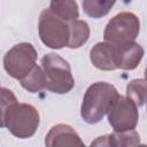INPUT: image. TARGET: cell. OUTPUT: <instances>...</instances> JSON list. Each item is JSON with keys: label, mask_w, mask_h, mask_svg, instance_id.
Here are the masks:
<instances>
[{"label": "cell", "mask_w": 147, "mask_h": 147, "mask_svg": "<svg viewBox=\"0 0 147 147\" xmlns=\"http://www.w3.org/2000/svg\"><path fill=\"white\" fill-rule=\"evenodd\" d=\"M118 95L116 87L106 82H96L87 87L85 91L80 116L88 124L99 123L107 114L110 105Z\"/></svg>", "instance_id": "6da1fadb"}, {"label": "cell", "mask_w": 147, "mask_h": 147, "mask_svg": "<svg viewBox=\"0 0 147 147\" xmlns=\"http://www.w3.org/2000/svg\"><path fill=\"white\" fill-rule=\"evenodd\" d=\"M41 68L46 78V90L65 94L75 86V78L68 61L55 53H48L41 59Z\"/></svg>", "instance_id": "7a4b0ae2"}, {"label": "cell", "mask_w": 147, "mask_h": 147, "mask_svg": "<svg viewBox=\"0 0 147 147\" xmlns=\"http://www.w3.org/2000/svg\"><path fill=\"white\" fill-rule=\"evenodd\" d=\"M40 116L36 107L30 103H13L5 115V126L20 139L31 138L38 130Z\"/></svg>", "instance_id": "3957f363"}, {"label": "cell", "mask_w": 147, "mask_h": 147, "mask_svg": "<svg viewBox=\"0 0 147 147\" xmlns=\"http://www.w3.org/2000/svg\"><path fill=\"white\" fill-rule=\"evenodd\" d=\"M38 32L41 42L52 49L68 46L69 23L55 16L49 8H45L39 15Z\"/></svg>", "instance_id": "277c9868"}, {"label": "cell", "mask_w": 147, "mask_h": 147, "mask_svg": "<svg viewBox=\"0 0 147 147\" xmlns=\"http://www.w3.org/2000/svg\"><path fill=\"white\" fill-rule=\"evenodd\" d=\"M140 32L138 16L130 11H122L115 15L107 23L103 31V39L111 45H121L134 41Z\"/></svg>", "instance_id": "5b68a950"}, {"label": "cell", "mask_w": 147, "mask_h": 147, "mask_svg": "<svg viewBox=\"0 0 147 147\" xmlns=\"http://www.w3.org/2000/svg\"><path fill=\"white\" fill-rule=\"evenodd\" d=\"M38 53L30 42H20L13 46L3 56V68L6 72L21 80L36 65Z\"/></svg>", "instance_id": "8992f818"}, {"label": "cell", "mask_w": 147, "mask_h": 147, "mask_svg": "<svg viewBox=\"0 0 147 147\" xmlns=\"http://www.w3.org/2000/svg\"><path fill=\"white\" fill-rule=\"evenodd\" d=\"M107 117L115 132L131 131L134 130L138 124V107L127 96L118 94L110 105L107 111Z\"/></svg>", "instance_id": "52a82bcc"}, {"label": "cell", "mask_w": 147, "mask_h": 147, "mask_svg": "<svg viewBox=\"0 0 147 147\" xmlns=\"http://www.w3.org/2000/svg\"><path fill=\"white\" fill-rule=\"evenodd\" d=\"M144 48L136 41L114 45V59L116 69L133 70L144 57Z\"/></svg>", "instance_id": "ba28073f"}, {"label": "cell", "mask_w": 147, "mask_h": 147, "mask_svg": "<svg viewBox=\"0 0 147 147\" xmlns=\"http://www.w3.org/2000/svg\"><path fill=\"white\" fill-rule=\"evenodd\" d=\"M45 145L48 147L59 146H84L78 133L68 124H56L51 127L45 137Z\"/></svg>", "instance_id": "9c48e42d"}, {"label": "cell", "mask_w": 147, "mask_h": 147, "mask_svg": "<svg viewBox=\"0 0 147 147\" xmlns=\"http://www.w3.org/2000/svg\"><path fill=\"white\" fill-rule=\"evenodd\" d=\"M90 60L92 64L99 70H116L114 59V45L108 44L106 41L96 42L92 47L90 52Z\"/></svg>", "instance_id": "30bf717a"}, {"label": "cell", "mask_w": 147, "mask_h": 147, "mask_svg": "<svg viewBox=\"0 0 147 147\" xmlns=\"http://www.w3.org/2000/svg\"><path fill=\"white\" fill-rule=\"evenodd\" d=\"M140 144V137L134 131H124V132H113L110 134H106L99 137L91 145L93 146H134Z\"/></svg>", "instance_id": "8fae6325"}, {"label": "cell", "mask_w": 147, "mask_h": 147, "mask_svg": "<svg viewBox=\"0 0 147 147\" xmlns=\"http://www.w3.org/2000/svg\"><path fill=\"white\" fill-rule=\"evenodd\" d=\"M49 9L55 16L68 23L79 17V9L76 0H51Z\"/></svg>", "instance_id": "7c38bea8"}, {"label": "cell", "mask_w": 147, "mask_h": 147, "mask_svg": "<svg viewBox=\"0 0 147 147\" xmlns=\"http://www.w3.org/2000/svg\"><path fill=\"white\" fill-rule=\"evenodd\" d=\"M90 38V26L85 21L75 20L69 22L68 47L76 49L83 46Z\"/></svg>", "instance_id": "4fadbf2b"}, {"label": "cell", "mask_w": 147, "mask_h": 147, "mask_svg": "<svg viewBox=\"0 0 147 147\" xmlns=\"http://www.w3.org/2000/svg\"><path fill=\"white\" fill-rule=\"evenodd\" d=\"M20 82H21L22 87L31 93H37L46 88V78H45L44 70L41 67L37 64Z\"/></svg>", "instance_id": "5bb4252c"}, {"label": "cell", "mask_w": 147, "mask_h": 147, "mask_svg": "<svg viewBox=\"0 0 147 147\" xmlns=\"http://www.w3.org/2000/svg\"><path fill=\"white\" fill-rule=\"evenodd\" d=\"M116 0H83V9L85 14L92 18H101L106 16Z\"/></svg>", "instance_id": "9a60e30c"}, {"label": "cell", "mask_w": 147, "mask_h": 147, "mask_svg": "<svg viewBox=\"0 0 147 147\" xmlns=\"http://www.w3.org/2000/svg\"><path fill=\"white\" fill-rule=\"evenodd\" d=\"M126 96L131 99L137 107L144 106L146 101V80L144 78L131 80L126 86Z\"/></svg>", "instance_id": "2e32d148"}, {"label": "cell", "mask_w": 147, "mask_h": 147, "mask_svg": "<svg viewBox=\"0 0 147 147\" xmlns=\"http://www.w3.org/2000/svg\"><path fill=\"white\" fill-rule=\"evenodd\" d=\"M15 102H17L15 94L8 88L0 87V127L5 126V115L8 108Z\"/></svg>", "instance_id": "e0dca14e"}]
</instances>
